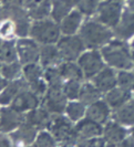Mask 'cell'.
I'll use <instances>...</instances> for the list:
<instances>
[{"mask_svg": "<svg viewBox=\"0 0 134 147\" xmlns=\"http://www.w3.org/2000/svg\"><path fill=\"white\" fill-rule=\"evenodd\" d=\"M122 7L118 2L104 1L97 8V20L106 27L115 28L121 20Z\"/></svg>", "mask_w": 134, "mask_h": 147, "instance_id": "cell-9", "label": "cell"}, {"mask_svg": "<svg viewBox=\"0 0 134 147\" xmlns=\"http://www.w3.org/2000/svg\"><path fill=\"white\" fill-rule=\"evenodd\" d=\"M102 58L111 66L119 70H130L134 66L132 54L124 42L114 40L105 44L101 50Z\"/></svg>", "mask_w": 134, "mask_h": 147, "instance_id": "cell-1", "label": "cell"}, {"mask_svg": "<svg viewBox=\"0 0 134 147\" xmlns=\"http://www.w3.org/2000/svg\"><path fill=\"white\" fill-rule=\"evenodd\" d=\"M132 60H133V64H134V51L132 52Z\"/></svg>", "mask_w": 134, "mask_h": 147, "instance_id": "cell-49", "label": "cell"}, {"mask_svg": "<svg viewBox=\"0 0 134 147\" xmlns=\"http://www.w3.org/2000/svg\"><path fill=\"white\" fill-rule=\"evenodd\" d=\"M0 147H11L10 140L3 136H0Z\"/></svg>", "mask_w": 134, "mask_h": 147, "instance_id": "cell-41", "label": "cell"}, {"mask_svg": "<svg viewBox=\"0 0 134 147\" xmlns=\"http://www.w3.org/2000/svg\"><path fill=\"white\" fill-rule=\"evenodd\" d=\"M16 36L15 24L10 19H5L0 21V37L5 39H12Z\"/></svg>", "mask_w": 134, "mask_h": 147, "instance_id": "cell-37", "label": "cell"}, {"mask_svg": "<svg viewBox=\"0 0 134 147\" xmlns=\"http://www.w3.org/2000/svg\"><path fill=\"white\" fill-rule=\"evenodd\" d=\"M57 140L52 136V134L48 132H40L36 138L37 147H55Z\"/></svg>", "mask_w": 134, "mask_h": 147, "instance_id": "cell-36", "label": "cell"}, {"mask_svg": "<svg viewBox=\"0 0 134 147\" xmlns=\"http://www.w3.org/2000/svg\"><path fill=\"white\" fill-rule=\"evenodd\" d=\"M101 93L102 92L93 83H85V84L82 85L79 100L83 104L90 105V104L94 103V102H97V101L100 100Z\"/></svg>", "mask_w": 134, "mask_h": 147, "instance_id": "cell-26", "label": "cell"}, {"mask_svg": "<svg viewBox=\"0 0 134 147\" xmlns=\"http://www.w3.org/2000/svg\"><path fill=\"white\" fill-rule=\"evenodd\" d=\"M100 6V0H80L78 3L79 10L82 15L91 16L97 10Z\"/></svg>", "mask_w": 134, "mask_h": 147, "instance_id": "cell-35", "label": "cell"}, {"mask_svg": "<svg viewBox=\"0 0 134 147\" xmlns=\"http://www.w3.org/2000/svg\"><path fill=\"white\" fill-rule=\"evenodd\" d=\"M39 62L43 67L59 66L63 60L61 58L57 43L55 44H42L40 45V60Z\"/></svg>", "mask_w": 134, "mask_h": 147, "instance_id": "cell-15", "label": "cell"}, {"mask_svg": "<svg viewBox=\"0 0 134 147\" xmlns=\"http://www.w3.org/2000/svg\"><path fill=\"white\" fill-rule=\"evenodd\" d=\"M115 121L123 126H134V103L125 104L116 110Z\"/></svg>", "mask_w": 134, "mask_h": 147, "instance_id": "cell-27", "label": "cell"}, {"mask_svg": "<svg viewBox=\"0 0 134 147\" xmlns=\"http://www.w3.org/2000/svg\"><path fill=\"white\" fill-rule=\"evenodd\" d=\"M116 36L123 40H127L134 36V12H124L118 26L114 28Z\"/></svg>", "mask_w": 134, "mask_h": 147, "instance_id": "cell-22", "label": "cell"}, {"mask_svg": "<svg viewBox=\"0 0 134 147\" xmlns=\"http://www.w3.org/2000/svg\"><path fill=\"white\" fill-rule=\"evenodd\" d=\"M112 31L105 24L97 21L84 22L80 28V37L85 47L91 49L103 48L112 39Z\"/></svg>", "mask_w": 134, "mask_h": 147, "instance_id": "cell-2", "label": "cell"}, {"mask_svg": "<svg viewBox=\"0 0 134 147\" xmlns=\"http://www.w3.org/2000/svg\"><path fill=\"white\" fill-rule=\"evenodd\" d=\"M74 133L76 142L90 140L95 137H100L103 134V127L102 124L85 117L84 119H80L79 122H76L74 126Z\"/></svg>", "mask_w": 134, "mask_h": 147, "instance_id": "cell-10", "label": "cell"}, {"mask_svg": "<svg viewBox=\"0 0 134 147\" xmlns=\"http://www.w3.org/2000/svg\"><path fill=\"white\" fill-rule=\"evenodd\" d=\"M105 147H118V145H114V144H106Z\"/></svg>", "mask_w": 134, "mask_h": 147, "instance_id": "cell-46", "label": "cell"}, {"mask_svg": "<svg viewBox=\"0 0 134 147\" xmlns=\"http://www.w3.org/2000/svg\"><path fill=\"white\" fill-rule=\"evenodd\" d=\"M39 1L40 0H20V5H21V7L26 8L28 10L31 7H33L35 5H37Z\"/></svg>", "mask_w": 134, "mask_h": 147, "instance_id": "cell-39", "label": "cell"}, {"mask_svg": "<svg viewBox=\"0 0 134 147\" xmlns=\"http://www.w3.org/2000/svg\"><path fill=\"white\" fill-rule=\"evenodd\" d=\"M45 82L48 83L49 88H63V78L61 75L59 66H51L47 67L43 73Z\"/></svg>", "mask_w": 134, "mask_h": 147, "instance_id": "cell-30", "label": "cell"}, {"mask_svg": "<svg viewBox=\"0 0 134 147\" xmlns=\"http://www.w3.org/2000/svg\"><path fill=\"white\" fill-rule=\"evenodd\" d=\"M57 47L63 61H75L80 58L85 49L82 38L75 34L60 38L57 42Z\"/></svg>", "mask_w": 134, "mask_h": 147, "instance_id": "cell-5", "label": "cell"}, {"mask_svg": "<svg viewBox=\"0 0 134 147\" xmlns=\"http://www.w3.org/2000/svg\"><path fill=\"white\" fill-rule=\"evenodd\" d=\"M72 121L63 114H52L48 129L52 134L57 142L75 144L76 137L74 133V126L71 123Z\"/></svg>", "mask_w": 134, "mask_h": 147, "instance_id": "cell-4", "label": "cell"}, {"mask_svg": "<svg viewBox=\"0 0 134 147\" xmlns=\"http://www.w3.org/2000/svg\"><path fill=\"white\" fill-rule=\"evenodd\" d=\"M127 137V129L116 121L106 123L103 128V138L108 144L120 145Z\"/></svg>", "mask_w": 134, "mask_h": 147, "instance_id": "cell-16", "label": "cell"}, {"mask_svg": "<svg viewBox=\"0 0 134 147\" xmlns=\"http://www.w3.org/2000/svg\"><path fill=\"white\" fill-rule=\"evenodd\" d=\"M51 8H52L51 0H40L37 5L28 9V13L32 21L42 20L51 17Z\"/></svg>", "mask_w": 134, "mask_h": 147, "instance_id": "cell-25", "label": "cell"}, {"mask_svg": "<svg viewBox=\"0 0 134 147\" xmlns=\"http://www.w3.org/2000/svg\"><path fill=\"white\" fill-rule=\"evenodd\" d=\"M37 131L38 128H36L35 126L24 122L22 125H20L16 131L12 132L11 138L17 145H30L37 138Z\"/></svg>", "mask_w": 134, "mask_h": 147, "instance_id": "cell-17", "label": "cell"}, {"mask_svg": "<svg viewBox=\"0 0 134 147\" xmlns=\"http://www.w3.org/2000/svg\"><path fill=\"white\" fill-rule=\"evenodd\" d=\"M59 69L62 78L66 81H69V80L81 81L84 76L80 65L74 63L73 61H63L59 65Z\"/></svg>", "mask_w": 134, "mask_h": 147, "instance_id": "cell-24", "label": "cell"}, {"mask_svg": "<svg viewBox=\"0 0 134 147\" xmlns=\"http://www.w3.org/2000/svg\"><path fill=\"white\" fill-rule=\"evenodd\" d=\"M39 104H40V96H38L29 88H27L16 96L10 106L20 113H27L29 111L37 109Z\"/></svg>", "mask_w": 134, "mask_h": 147, "instance_id": "cell-12", "label": "cell"}, {"mask_svg": "<svg viewBox=\"0 0 134 147\" xmlns=\"http://www.w3.org/2000/svg\"><path fill=\"white\" fill-rule=\"evenodd\" d=\"M130 100H131V92L121 88H112L111 91L106 92L105 95V102L109 104L111 109L114 110H118L123 105L127 104Z\"/></svg>", "mask_w": 134, "mask_h": 147, "instance_id": "cell-21", "label": "cell"}, {"mask_svg": "<svg viewBox=\"0 0 134 147\" xmlns=\"http://www.w3.org/2000/svg\"><path fill=\"white\" fill-rule=\"evenodd\" d=\"M67 96L63 88H49L42 100V107L51 114H63L67 109Z\"/></svg>", "mask_w": 134, "mask_h": 147, "instance_id": "cell-8", "label": "cell"}, {"mask_svg": "<svg viewBox=\"0 0 134 147\" xmlns=\"http://www.w3.org/2000/svg\"><path fill=\"white\" fill-rule=\"evenodd\" d=\"M64 2H67L68 5L70 6V7H75V6H78V3H79V1L80 0H63Z\"/></svg>", "mask_w": 134, "mask_h": 147, "instance_id": "cell-43", "label": "cell"}, {"mask_svg": "<svg viewBox=\"0 0 134 147\" xmlns=\"http://www.w3.org/2000/svg\"><path fill=\"white\" fill-rule=\"evenodd\" d=\"M106 144H108V143L105 142L104 138L95 137V138H92V140H88L87 147H105Z\"/></svg>", "mask_w": 134, "mask_h": 147, "instance_id": "cell-38", "label": "cell"}, {"mask_svg": "<svg viewBox=\"0 0 134 147\" xmlns=\"http://www.w3.org/2000/svg\"><path fill=\"white\" fill-rule=\"evenodd\" d=\"M78 64L82 69L84 76L88 79H92L93 76H95L104 67L102 54L97 50L83 52L78 59Z\"/></svg>", "mask_w": 134, "mask_h": 147, "instance_id": "cell-7", "label": "cell"}, {"mask_svg": "<svg viewBox=\"0 0 134 147\" xmlns=\"http://www.w3.org/2000/svg\"><path fill=\"white\" fill-rule=\"evenodd\" d=\"M130 135H132V136H134V126L132 127V129H131V134Z\"/></svg>", "mask_w": 134, "mask_h": 147, "instance_id": "cell-47", "label": "cell"}, {"mask_svg": "<svg viewBox=\"0 0 134 147\" xmlns=\"http://www.w3.org/2000/svg\"><path fill=\"white\" fill-rule=\"evenodd\" d=\"M132 103H134V101H133V102H132Z\"/></svg>", "mask_w": 134, "mask_h": 147, "instance_id": "cell-53", "label": "cell"}, {"mask_svg": "<svg viewBox=\"0 0 134 147\" xmlns=\"http://www.w3.org/2000/svg\"><path fill=\"white\" fill-rule=\"evenodd\" d=\"M8 82L9 81H7L2 75H1V73H0V93L2 92V90L6 88V85L8 84Z\"/></svg>", "mask_w": 134, "mask_h": 147, "instance_id": "cell-42", "label": "cell"}, {"mask_svg": "<svg viewBox=\"0 0 134 147\" xmlns=\"http://www.w3.org/2000/svg\"><path fill=\"white\" fill-rule=\"evenodd\" d=\"M60 24L52 18L42 20H35L31 23L30 38L37 41L40 45L42 44H55L61 37Z\"/></svg>", "mask_w": 134, "mask_h": 147, "instance_id": "cell-3", "label": "cell"}, {"mask_svg": "<svg viewBox=\"0 0 134 147\" xmlns=\"http://www.w3.org/2000/svg\"><path fill=\"white\" fill-rule=\"evenodd\" d=\"M26 122L24 114L14 110L11 106H5L0 110V132L10 133L16 131Z\"/></svg>", "mask_w": 134, "mask_h": 147, "instance_id": "cell-11", "label": "cell"}, {"mask_svg": "<svg viewBox=\"0 0 134 147\" xmlns=\"http://www.w3.org/2000/svg\"><path fill=\"white\" fill-rule=\"evenodd\" d=\"M92 83L101 92H109L118 85V74L111 67H103L99 73L92 78Z\"/></svg>", "mask_w": 134, "mask_h": 147, "instance_id": "cell-14", "label": "cell"}, {"mask_svg": "<svg viewBox=\"0 0 134 147\" xmlns=\"http://www.w3.org/2000/svg\"><path fill=\"white\" fill-rule=\"evenodd\" d=\"M132 47H133V48H134V41H133V42H132Z\"/></svg>", "mask_w": 134, "mask_h": 147, "instance_id": "cell-50", "label": "cell"}, {"mask_svg": "<svg viewBox=\"0 0 134 147\" xmlns=\"http://www.w3.org/2000/svg\"><path fill=\"white\" fill-rule=\"evenodd\" d=\"M64 113L72 122H79L87 113L85 104H83L81 101H72L68 103Z\"/></svg>", "mask_w": 134, "mask_h": 147, "instance_id": "cell-32", "label": "cell"}, {"mask_svg": "<svg viewBox=\"0 0 134 147\" xmlns=\"http://www.w3.org/2000/svg\"><path fill=\"white\" fill-rule=\"evenodd\" d=\"M17 51L22 65L37 63L40 60V44L32 38H19L17 40Z\"/></svg>", "mask_w": 134, "mask_h": 147, "instance_id": "cell-6", "label": "cell"}, {"mask_svg": "<svg viewBox=\"0 0 134 147\" xmlns=\"http://www.w3.org/2000/svg\"><path fill=\"white\" fill-rule=\"evenodd\" d=\"M29 88L28 82L24 80V78H19L17 80L8 82L6 88L2 90V92L0 93V105L2 106H8L12 103V101L15 100V97L22 90Z\"/></svg>", "mask_w": 134, "mask_h": 147, "instance_id": "cell-13", "label": "cell"}, {"mask_svg": "<svg viewBox=\"0 0 134 147\" xmlns=\"http://www.w3.org/2000/svg\"><path fill=\"white\" fill-rule=\"evenodd\" d=\"M82 85L80 84V81L75 80H69L63 84V93L66 94L68 100L74 101L78 100L80 96Z\"/></svg>", "mask_w": 134, "mask_h": 147, "instance_id": "cell-33", "label": "cell"}, {"mask_svg": "<svg viewBox=\"0 0 134 147\" xmlns=\"http://www.w3.org/2000/svg\"><path fill=\"white\" fill-rule=\"evenodd\" d=\"M118 85L129 92L134 91V73L129 72L127 70H121L118 73Z\"/></svg>", "mask_w": 134, "mask_h": 147, "instance_id": "cell-34", "label": "cell"}, {"mask_svg": "<svg viewBox=\"0 0 134 147\" xmlns=\"http://www.w3.org/2000/svg\"><path fill=\"white\" fill-rule=\"evenodd\" d=\"M2 41H3V39L0 37V47H1V43H2Z\"/></svg>", "mask_w": 134, "mask_h": 147, "instance_id": "cell-48", "label": "cell"}, {"mask_svg": "<svg viewBox=\"0 0 134 147\" xmlns=\"http://www.w3.org/2000/svg\"><path fill=\"white\" fill-rule=\"evenodd\" d=\"M0 5H1V0H0Z\"/></svg>", "mask_w": 134, "mask_h": 147, "instance_id": "cell-52", "label": "cell"}, {"mask_svg": "<svg viewBox=\"0 0 134 147\" xmlns=\"http://www.w3.org/2000/svg\"><path fill=\"white\" fill-rule=\"evenodd\" d=\"M85 116L90 119H93L100 124H104L110 117V106L105 101H97L90 104L87 109Z\"/></svg>", "mask_w": 134, "mask_h": 147, "instance_id": "cell-18", "label": "cell"}, {"mask_svg": "<svg viewBox=\"0 0 134 147\" xmlns=\"http://www.w3.org/2000/svg\"><path fill=\"white\" fill-rule=\"evenodd\" d=\"M51 1H52L51 18L54 21L60 23L71 12L72 7H70L67 2H64L63 0H51Z\"/></svg>", "mask_w": 134, "mask_h": 147, "instance_id": "cell-31", "label": "cell"}, {"mask_svg": "<svg viewBox=\"0 0 134 147\" xmlns=\"http://www.w3.org/2000/svg\"><path fill=\"white\" fill-rule=\"evenodd\" d=\"M129 7L134 12V0H129Z\"/></svg>", "mask_w": 134, "mask_h": 147, "instance_id": "cell-44", "label": "cell"}, {"mask_svg": "<svg viewBox=\"0 0 134 147\" xmlns=\"http://www.w3.org/2000/svg\"><path fill=\"white\" fill-rule=\"evenodd\" d=\"M31 147H37V146H36V145H35V146H31Z\"/></svg>", "mask_w": 134, "mask_h": 147, "instance_id": "cell-51", "label": "cell"}, {"mask_svg": "<svg viewBox=\"0 0 134 147\" xmlns=\"http://www.w3.org/2000/svg\"><path fill=\"white\" fill-rule=\"evenodd\" d=\"M106 1H111V2H118V3H120V2L123 1V0H106Z\"/></svg>", "mask_w": 134, "mask_h": 147, "instance_id": "cell-45", "label": "cell"}, {"mask_svg": "<svg viewBox=\"0 0 134 147\" xmlns=\"http://www.w3.org/2000/svg\"><path fill=\"white\" fill-rule=\"evenodd\" d=\"M42 65H39L37 63H30L22 66V75L24 80L28 82V84L35 83L43 78L45 71L42 70Z\"/></svg>", "mask_w": 134, "mask_h": 147, "instance_id": "cell-29", "label": "cell"}, {"mask_svg": "<svg viewBox=\"0 0 134 147\" xmlns=\"http://www.w3.org/2000/svg\"><path fill=\"white\" fill-rule=\"evenodd\" d=\"M1 5L6 6H21L20 0H1Z\"/></svg>", "mask_w": 134, "mask_h": 147, "instance_id": "cell-40", "label": "cell"}, {"mask_svg": "<svg viewBox=\"0 0 134 147\" xmlns=\"http://www.w3.org/2000/svg\"><path fill=\"white\" fill-rule=\"evenodd\" d=\"M18 60L17 41L14 39H5L0 47V63H11Z\"/></svg>", "mask_w": 134, "mask_h": 147, "instance_id": "cell-23", "label": "cell"}, {"mask_svg": "<svg viewBox=\"0 0 134 147\" xmlns=\"http://www.w3.org/2000/svg\"><path fill=\"white\" fill-rule=\"evenodd\" d=\"M82 13L80 10H71V12L60 22L61 33L64 36H72L81 28Z\"/></svg>", "mask_w": 134, "mask_h": 147, "instance_id": "cell-20", "label": "cell"}, {"mask_svg": "<svg viewBox=\"0 0 134 147\" xmlns=\"http://www.w3.org/2000/svg\"><path fill=\"white\" fill-rule=\"evenodd\" d=\"M52 114L49 113L45 107H37L35 110H31L24 114L26 123L35 126L36 128H43L48 127Z\"/></svg>", "mask_w": 134, "mask_h": 147, "instance_id": "cell-19", "label": "cell"}, {"mask_svg": "<svg viewBox=\"0 0 134 147\" xmlns=\"http://www.w3.org/2000/svg\"><path fill=\"white\" fill-rule=\"evenodd\" d=\"M22 64L20 61H16L11 63H2L0 65V73L7 80V81H14L19 79V76L22 74Z\"/></svg>", "mask_w": 134, "mask_h": 147, "instance_id": "cell-28", "label": "cell"}]
</instances>
